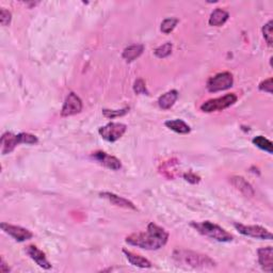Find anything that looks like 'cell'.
I'll return each mask as SVG.
<instances>
[{
    "label": "cell",
    "instance_id": "cell-1",
    "mask_svg": "<svg viewBox=\"0 0 273 273\" xmlns=\"http://www.w3.org/2000/svg\"><path fill=\"white\" fill-rule=\"evenodd\" d=\"M168 239L169 234L166 229L152 222L147 225V229L145 232L129 235L126 238V242L140 249L156 251L165 247L168 242Z\"/></svg>",
    "mask_w": 273,
    "mask_h": 273
},
{
    "label": "cell",
    "instance_id": "cell-2",
    "mask_svg": "<svg viewBox=\"0 0 273 273\" xmlns=\"http://www.w3.org/2000/svg\"><path fill=\"white\" fill-rule=\"evenodd\" d=\"M173 258L178 264L187 265L192 268H214L216 261L209 256L193 252L187 250H175L173 253Z\"/></svg>",
    "mask_w": 273,
    "mask_h": 273
},
{
    "label": "cell",
    "instance_id": "cell-3",
    "mask_svg": "<svg viewBox=\"0 0 273 273\" xmlns=\"http://www.w3.org/2000/svg\"><path fill=\"white\" fill-rule=\"evenodd\" d=\"M191 226L195 228L200 234L211 239H215L219 242H231L233 240V236L227 231L210 221H203L199 223L192 222Z\"/></svg>",
    "mask_w": 273,
    "mask_h": 273
},
{
    "label": "cell",
    "instance_id": "cell-4",
    "mask_svg": "<svg viewBox=\"0 0 273 273\" xmlns=\"http://www.w3.org/2000/svg\"><path fill=\"white\" fill-rule=\"evenodd\" d=\"M237 102V96L232 93V94H226L222 97L214 98V100H209L205 102L203 105L201 106V110L206 113H211L216 111H222L228 107L233 106L235 102Z\"/></svg>",
    "mask_w": 273,
    "mask_h": 273
},
{
    "label": "cell",
    "instance_id": "cell-5",
    "mask_svg": "<svg viewBox=\"0 0 273 273\" xmlns=\"http://www.w3.org/2000/svg\"><path fill=\"white\" fill-rule=\"evenodd\" d=\"M234 84V77L231 73L223 72L210 77L207 81V90L211 93L224 91L232 88Z\"/></svg>",
    "mask_w": 273,
    "mask_h": 273
},
{
    "label": "cell",
    "instance_id": "cell-6",
    "mask_svg": "<svg viewBox=\"0 0 273 273\" xmlns=\"http://www.w3.org/2000/svg\"><path fill=\"white\" fill-rule=\"evenodd\" d=\"M127 126L122 123H109L106 126L101 127L98 133L101 136L108 142H116L121 139L123 135L126 133Z\"/></svg>",
    "mask_w": 273,
    "mask_h": 273
},
{
    "label": "cell",
    "instance_id": "cell-7",
    "mask_svg": "<svg viewBox=\"0 0 273 273\" xmlns=\"http://www.w3.org/2000/svg\"><path fill=\"white\" fill-rule=\"evenodd\" d=\"M234 226L236 227L237 231L243 235V236L252 237L256 239H263V240H271L272 234L266 229L265 227H261L259 225H243L240 223H235Z\"/></svg>",
    "mask_w": 273,
    "mask_h": 273
},
{
    "label": "cell",
    "instance_id": "cell-8",
    "mask_svg": "<svg viewBox=\"0 0 273 273\" xmlns=\"http://www.w3.org/2000/svg\"><path fill=\"white\" fill-rule=\"evenodd\" d=\"M1 154L8 155L12 153L15 147L19 144H25L24 133H20L18 135H14L12 133H4L1 136Z\"/></svg>",
    "mask_w": 273,
    "mask_h": 273
},
{
    "label": "cell",
    "instance_id": "cell-9",
    "mask_svg": "<svg viewBox=\"0 0 273 273\" xmlns=\"http://www.w3.org/2000/svg\"><path fill=\"white\" fill-rule=\"evenodd\" d=\"M0 227H1V229L5 234H8L11 237H13L16 241L18 242L27 241V240H29L34 237V234H32L29 229L24 228L21 226L12 225V224H9V223H1Z\"/></svg>",
    "mask_w": 273,
    "mask_h": 273
},
{
    "label": "cell",
    "instance_id": "cell-10",
    "mask_svg": "<svg viewBox=\"0 0 273 273\" xmlns=\"http://www.w3.org/2000/svg\"><path fill=\"white\" fill-rule=\"evenodd\" d=\"M81 110H83V102H81L79 96L76 95L74 92H70L64 102V105L61 110V116L72 117L75 116V114L80 113Z\"/></svg>",
    "mask_w": 273,
    "mask_h": 273
},
{
    "label": "cell",
    "instance_id": "cell-11",
    "mask_svg": "<svg viewBox=\"0 0 273 273\" xmlns=\"http://www.w3.org/2000/svg\"><path fill=\"white\" fill-rule=\"evenodd\" d=\"M92 157L94 158L97 162H100L101 165H102L103 167H106L108 169H110V170L118 171L122 168V163L117 157L109 155L105 152L98 151V152L93 153Z\"/></svg>",
    "mask_w": 273,
    "mask_h": 273
},
{
    "label": "cell",
    "instance_id": "cell-12",
    "mask_svg": "<svg viewBox=\"0 0 273 273\" xmlns=\"http://www.w3.org/2000/svg\"><path fill=\"white\" fill-rule=\"evenodd\" d=\"M25 251H26V253L28 254L29 257L32 260H34L36 265H39L41 268H43V269H51V265L47 260L45 253H43L41 250H39L35 247V245H28Z\"/></svg>",
    "mask_w": 273,
    "mask_h": 273
},
{
    "label": "cell",
    "instance_id": "cell-13",
    "mask_svg": "<svg viewBox=\"0 0 273 273\" xmlns=\"http://www.w3.org/2000/svg\"><path fill=\"white\" fill-rule=\"evenodd\" d=\"M258 263L266 272L273 271V249L271 247L260 248L257 251Z\"/></svg>",
    "mask_w": 273,
    "mask_h": 273
},
{
    "label": "cell",
    "instance_id": "cell-14",
    "mask_svg": "<svg viewBox=\"0 0 273 273\" xmlns=\"http://www.w3.org/2000/svg\"><path fill=\"white\" fill-rule=\"evenodd\" d=\"M100 195L102 196V198L107 199L109 202H111V204H113V205L123 207V208L136 210V207L134 205L133 202H130L127 199H124V198H122V196H119L111 192H102Z\"/></svg>",
    "mask_w": 273,
    "mask_h": 273
},
{
    "label": "cell",
    "instance_id": "cell-15",
    "mask_svg": "<svg viewBox=\"0 0 273 273\" xmlns=\"http://www.w3.org/2000/svg\"><path fill=\"white\" fill-rule=\"evenodd\" d=\"M229 182L236 188L238 191H240L242 194L245 196H249V198H252L254 196L255 192L252 186H251L245 179L241 176H233L229 178Z\"/></svg>",
    "mask_w": 273,
    "mask_h": 273
},
{
    "label": "cell",
    "instance_id": "cell-16",
    "mask_svg": "<svg viewBox=\"0 0 273 273\" xmlns=\"http://www.w3.org/2000/svg\"><path fill=\"white\" fill-rule=\"evenodd\" d=\"M123 253L126 256V258L128 259V261L130 264L135 267H139V268H151L152 267V263L144 257H142L141 255L135 254L130 251L127 250H123Z\"/></svg>",
    "mask_w": 273,
    "mask_h": 273
},
{
    "label": "cell",
    "instance_id": "cell-17",
    "mask_svg": "<svg viewBox=\"0 0 273 273\" xmlns=\"http://www.w3.org/2000/svg\"><path fill=\"white\" fill-rule=\"evenodd\" d=\"M177 98H178V92L176 90H171L159 97V100H158V105H159V107L163 109V110H168V109L173 107L174 103H175V102L177 101Z\"/></svg>",
    "mask_w": 273,
    "mask_h": 273
},
{
    "label": "cell",
    "instance_id": "cell-18",
    "mask_svg": "<svg viewBox=\"0 0 273 273\" xmlns=\"http://www.w3.org/2000/svg\"><path fill=\"white\" fill-rule=\"evenodd\" d=\"M144 51V46L141 44H135L124 49L122 57L126 62H133L136 58H139Z\"/></svg>",
    "mask_w": 273,
    "mask_h": 273
},
{
    "label": "cell",
    "instance_id": "cell-19",
    "mask_svg": "<svg viewBox=\"0 0 273 273\" xmlns=\"http://www.w3.org/2000/svg\"><path fill=\"white\" fill-rule=\"evenodd\" d=\"M229 17V14L222 9H216L209 17V25L212 27H220L224 25Z\"/></svg>",
    "mask_w": 273,
    "mask_h": 273
},
{
    "label": "cell",
    "instance_id": "cell-20",
    "mask_svg": "<svg viewBox=\"0 0 273 273\" xmlns=\"http://www.w3.org/2000/svg\"><path fill=\"white\" fill-rule=\"evenodd\" d=\"M166 126L173 130V132H175L177 134H182V135H186V134H189L190 133V126L189 125L184 122L183 119H170V121H167L165 123Z\"/></svg>",
    "mask_w": 273,
    "mask_h": 273
},
{
    "label": "cell",
    "instance_id": "cell-21",
    "mask_svg": "<svg viewBox=\"0 0 273 273\" xmlns=\"http://www.w3.org/2000/svg\"><path fill=\"white\" fill-rule=\"evenodd\" d=\"M253 144L256 145L258 147V149L263 150L267 153H269V154H272L273 153V145H272V142L269 141L268 139H266L265 136H255L253 139Z\"/></svg>",
    "mask_w": 273,
    "mask_h": 273
},
{
    "label": "cell",
    "instance_id": "cell-22",
    "mask_svg": "<svg viewBox=\"0 0 273 273\" xmlns=\"http://www.w3.org/2000/svg\"><path fill=\"white\" fill-rule=\"evenodd\" d=\"M172 44L170 42H168V43H165V44L159 46L158 48L155 49V56L158 57V58H160V59H163V58H167L168 56H170L171 52H172Z\"/></svg>",
    "mask_w": 273,
    "mask_h": 273
},
{
    "label": "cell",
    "instance_id": "cell-23",
    "mask_svg": "<svg viewBox=\"0 0 273 273\" xmlns=\"http://www.w3.org/2000/svg\"><path fill=\"white\" fill-rule=\"evenodd\" d=\"M177 23H178V19L174 18V17L165 19L161 24V31L163 32V34H169L170 32H172L174 30V28L176 27Z\"/></svg>",
    "mask_w": 273,
    "mask_h": 273
},
{
    "label": "cell",
    "instance_id": "cell-24",
    "mask_svg": "<svg viewBox=\"0 0 273 273\" xmlns=\"http://www.w3.org/2000/svg\"><path fill=\"white\" fill-rule=\"evenodd\" d=\"M263 34L267 44L269 46H272L273 43V21L269 20L264 27H263Z\"/></svg>",
    "mask_w": 273,
    "mask_h": 273
},
{
    "label": "cell",
    "instance_id": "cell-25",
    "mask_svg": "<svg viewBox=\"0 0 273 273\" xmlns=\"http://www.w3.org/2000/svg\"><path fill=\"white\" fill-rule=\"evenodd\" d=\"M129 111V108H124L121 110H107V109H103L102 114L108 119H116L119 117H123Z\"/></svg>",
    "mask_w": 273,
    "mask_h": 273
},
{
    "label": "cell",
    "instance_id": "cell-26",
    "mask_svg": "<svg viewBox=\"0 0 273 273\" xmlns=\"http://www.w3.org/2000/svg\"><path fill=\"white\" fill-rule=\"evenodd\" d=\"M11 20H12V14H11L10 11L3 8L0 10V23H1V25L4 27L9 26Z\"/></svg>",
    "mask_w": 273,
    "mask_h": 273
},
{
    "label": "cell",
    "instance_id": "cell-27",
    "mask_svg": "<svg viewBox=\"0 0 273 273\" xmlns=\"http://www.w3.org/2000/svg\"><path fill=\"white\" fill-rule=\"evenodd\" d=\"M134 91H135V93H136V94H145V95L149 94V91H147V89H146L145 83L142 79L136 80L135 85H134Z\"/></svg>",
    "mask_w": 273,
    "mask_h": 273
},
{
    "label": "cell",
    "instance_id": "cell-28",
    "mask_svg": "<svg viewBox=\"0 0 273 273\" xmlns=\"http://www.w3.org/2000/svg\"><path fill=\"white\" fill-rule=\"evenodd\" d=\"M272 88H273L272 78L266 79V80L263 81V83H260V85H259V90L263 91V92L269 93V94H272V92H273Z\"/></svg>",
    "mask_w": 273,
    "mask_h": 273
},
{
    "label": "cell",
    "instance_id": "cell-29",
    "mask_svg": "<svg viewBox=\"0 0 273 273\" xmlns=\"http://www.w3.org/2000/svg\"><path fill=\"white\" fill-rule=\"evenodd\" d=\"M184 179L186 182H188L190 184H199L201 182V177L199 175H196L193 172H189V173H185L184 174Z\"/></svg>",
    "mask_w": 273,
    "mask_h": 273
},
{
    "label": "cell",
    "instance_id": "cell-30",
    "mask_svg": "<svg viewBox=\"0 0 273 273\" xmlns=\"http://www.w3.org/2000/svg\"><path fill=\"white\" fill-rule=\"evenodd\" d=\"M0 271H1L2 273H8L10 271L9 266L7 265V263H5L2 257H1V260H0Z\"/></svg>",
    "mask_w": 273,
    "mask_h": 273
}]
</instances>
